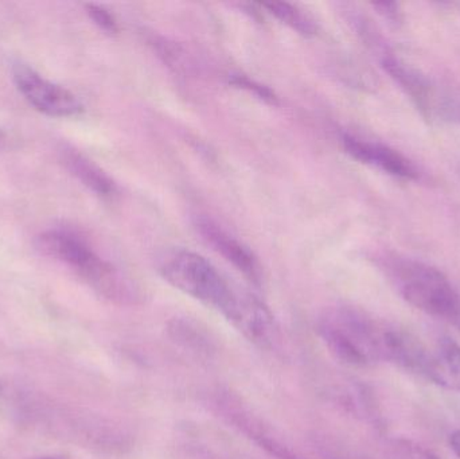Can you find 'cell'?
Segmentation results:
<instances>
[{
    "instance_id": "6da1fadb",
    "label": "cell",
    "mask_w": 460,
    "mask_h": 459,
    "mask_svg": "<svg viewBox=\"0 0 460 459\" xmlns=\"http://www.w3.org/2000/svg\"><path fill=\"white\" fill-rule=\"evenodd\" d=\"M389 326L349 306L332 307L318 320V333L332 355L346 366L386 363Z\"/></svg>"
},
{
    "instance_id": "7a4b0ae2",
    "label": "cell",
    "mask_w": 460,
    "mask_h": 459,
    "mask_svg": "<svg viewBox=\"0 0 460 459\" xmlns=\"http://www.w3.org/2000/svg\"><path fill=\"white\" fill-rule=\"evenodd\" d=\"M384 269L405 302L460 331V293L442 271L400 256L386 258Z\"/></svg>"
},
{
    "instance_id": "3957f363",
    "label": "cell",
    "mask_w": 460,
    "mask_h": 459,
    "mask_svg": "<svg viewBox=\"0 0 460 459\" xmlns=\"http://www.w3.org/2000/svg\"><path fill=\"white\" fill-rule=\"evenodd\" d=\"M40 252L75 269L92 288L111 301L134 302L137 290L110 261L100 258L91 245L70 231L54 229L38 237Z\"/></svg>"
},
{
    "instance_id": "277c9868",
    "label": "cell",
    "mask_w": 460,
    "mask_h": 459,
    "mask_svg": "<svg viewBox=\"0 0 460 459\" xmlns=\"http://www.w3.org/2000/svg\"><path fill=\"white\" fill-rule=\"evenodd\" d=\"M161 274L172 287L217 310L226 320L232 317L238 296L204 256L191 251H175L162 261Z\"/></svg>"
},
{
    "instance_id": "5b68a950",
    "label": "cell",
    "mask_w": 460,
    "mask_h": 459,
    "mask_svg": "<svg viewBox=\"0 0 460 459\" xmlns=\"http://www.w3.org/2000/svg\"><path fill=\"white\" fill-rule=\"evenodd\" d=\"M13 78L22 96L40 113L51 118H70L80 115L84 110L75 94L58 84L46 80L23 62L13 64Z\"/></svg>"
},
{
    "instance_id": "8992f818",
    "label": "cell",
    "mask_w": 460,
    "mask_h": 459,
    "mask_svg": "<svg viewBox=\"0 0 460 459\" xmlns=\"http://www.w3.org/2000/svg\"><path fill=\"white\" fill-rule=\"evenodd\" d=\"M381 66L400 89L410 97L419 112L427 120L445 119L446 94L438 91L431 78L420 69L397 57L391 49L378 56Z\"/></svg>"
},
{
    "instance_id": "52a82bcc",
    "label": "cell",
    "mask_w": 460,
    "mask_h": 459,
    "mask_svg": "<svg viewBox=\"0 0 460 459\" xmlns=\"http://www.w3.org/2000/svg\"><path fill=\"white\" fill-rule=\"evenodd\" d=\"M221 411L226 414V419L241 431L246 438L251 439L254 445L264 450L268 455L275 459H303L296 452L291 449L275 431L270 430L259 418L254 417L249 410L241 404L240 401L233 396L224 395L218 401Z\"/></svg>"
},
{
    "instance_id": "ba28073f",
    "label": "cell",
    "mask_w": 460,
    "mask_h": 459,
    "mask_svg": "<svg viewBox=\"0 0 460 459\" xmlns=\"http://www.w3.org/2000/svg\"><path fill=\"white\" fill-rule=\"evenodd\" d=\"M342 143L346 153L361 163L369 164L400 180L416 181L420 178V170L418 166L404 154L389 146L359 139L351 135H345Z\"/></svg>"
},
{
    "instance_id": "9c48e42d",
    "label": "cell",
    "mask_w": 460,
    "mask_h": 459,
    "mask_svg": "<svg viewBox=\"0 0 460 459\" xmlns=\"http://www.w3.org/2000/svg\"><path fill=\"white\" fill-rule=\"evenodd\" d=\"M229 321L248 341L261 349H270L278 344L279 328L275 317L254 296H238L237 306Z\"/></svg>"
},
{
    "instance_id": "30bf717a",
    "label": "cell",
    "mask_w": 460,
    "mask_h": 459,
    "mask_svg": "<svg viewBox=\"0 0 460 459\" xmlns=\"http://www.w3.org/2000/svg\"><path fill=\"white\" fill-rule=\"evenodd\" d=\"M197 231L202 239L217 251L221 256L232 263L238 271L243 272V277L248 278L254 285L261 282V269L253 253L241 244L235 237L229 234L223 226L218 225L212 218L199 216L196 220Z\"/></svg>"
},
{
    "instance_id": "8fae6325",
    "label": "cell",
    "mask_w": 460,
    "mask_h": 459,
    "mask_svg": "<svg viewBox=\"0 0 460 459\" xmlns=\"http://www.w3.org/2000/svg\"><path fill=\"white\" fill-rule=\"evenodd\" d=\"M58 156L65 169L96 196L112 199L118 193L115 181L77 148L64 143L58 148Z\"/></svg>"
},
{
    "instance_id": "7c38bea8",
    "label": "cell",
    "mask_w": 460,
    "mask_h": 459,
    "mask_svg": "<svg viewBox=\"0 0 460 459\" xmlns=\"http://www.w3.org/2000/svg\"><path fill=\"white\" fill-rule=\"evenodd\" d=\"M443 390L460 393V345L451 337L438 340L429 350L424 376Z\"/></svg>"
},
{
    "instance_id": "4fadbf2b",
    "label": "cell",
    "mask_w": 460,
    "mask_h": 459,
    "mask_svg": "<svg viewBox=\"0 0 460 459\" xmlns=\"http://www.w3.org/2000/svg\"><path fill=\"white\" fill-rule=\"evenodd\" d=\"M167 331H169L170 339L175 344L189 352L196 353L199 356H207V357H210L216 352V345L212 337L196 321L175 317L174 320L170 321Z\"/></svg>"
},
{
    "instance_id": "5bb4252c",
    "label": "cell",
    "mask_w": 460,
    "mask_h": 459,
    "mask_svg": "<svg viewBox=\"0 0 460 459\" xmlns=\"http://www.w3.org/2000/svg\"><path fill=\"white\" fill-rule=\"evenodd\" d=\"M261 7H264L268 13H272L279 21L283 22L287 26L291 27L295 31L305 37H313L316 34V26L313 19L303 13L296 5L289 4V3L283 2H270L261 3Z\"/></svg>"
},
{
    "instance_id": "9a60e30c",
    "label": "cell",
    "mask_w": 460,
    "mask_h": 459,
    "mask_svg": "<svg viewBox=\"0 0 460 459\" xmlns=\"http://www.w3.org/2000/svg\"><path fill=\"white\" fill-rule=\"evenodd\" d=\"M315 447L322 459H375L357 447L332 437H315Z\"/></svg>"
},
{
    "instance_id": "2e32d148",
    "label": "cell",
    "mask_w": 460,
    "mask_h": 459,
    "mask_svg": "<svg viewBox=\"0 0 460 459\" xmlns=\"http://www.w3.org/2000/svg\"><path fill=\"white\" fill-rule=\"evenodd\" d=\"M385 459H440L429 447L407 438H394L386 444Z\"/></svg>"
},
{
    "instance_id": "e0dca14e",
    "label": "cell",
    "mask_w": 460,
    "mask_h": 459,
    "mask_svg": "<svg viewBox=\"0 0 460 459\" xmlns=\"http://www.w3.org/2000/svg\"><path fill=\"white\" fill-rule=\"evenodd\" d=\"M230 83L233 85L238 86V88L245 89V91L251 92L254 96L261 99L262 102H270V104H276L278 102V97L270 91L268 86L261 85V84L256 83V81L251 80V78L245 77V75H233L230 78Z\"/></svg>"
},
{
    "instance_id": "ac0fdd59",
    "label": "cell",
    "mask_w": 460,
    "mask_h": 459,
    "mask_svg": "<svg viewBox=\"0 0 460 459\" xmlns=\"http://www.w3.org/2000/svg\"><path fill=\"white\" fill-rule=\"evenodd\" d=\"M86 13H88L89 18L93 21L94 24L100 27L102 31L108 32V34H116L119 31L118 22H116L115 16L99 4H86Z\"/></svg>"
},
{
    "instance_id": "d6986e66",
    "label": "cell",
    "mask_w": 460,
    "mask_h": 459,
    "mask_svg": "<svg viewBox=\"0 0 460 459\" xmlns=\"http://www.w3.org/2000/svg\"><path fill=\"white\" fill-rule=\"evenodd\" d=\"M373 8L383 16L386 21L391 22L394 24H400L404 19L402 16V8H400L399 3L394 2H383V3H373Z\"/></svg>"
},
{
    "instance_id": "ffe728a7",
    "label": "cell",
    "mask_w": 460,
    "mask_h": 459,
    "mask_svg": "<svg viewBox=\"0 0 460 459\" xmlns=\"http://www.w3.org/2000/svg\"><path fill=\"white\" fill-rule=\"evenodd\" d=\"M445 119H450L460 126V89L446 94Z\"/></svg>"
},
{
    "instance_id": "44dd1931",
    "label": "cell",
    "mask_w": 460,
    "mask_h": 459,
    "mask_svg": "<svg viewBox=\"0 0 460 459\" xmlns=\"http://www.w3.org/2000/svg\"><path fill=\"white\" fill-rule=\"evenodd\" d=\"M450 446L453 452L456 453V457L460 459V430L456 431V433L450 437Z\"/></svg>"
},
{
    "instance_id": "7402d4cb",
    "label": "cell",
    "mask_w": 460,
    "mask_h": 459,
    "mask_svg": "<svg viewBox=\"0 0 460 459\" xmlns=\"http://www.w3.org/2000/svg\"><path fill=\"white\" fill-rule=\"evenodd\" d=\"M3 137H4V132H3V129L0 128V139H3Z\"/></svg>"
},
{
    "instance_id": "603a6c76",
    "label": "cell",
    "mask_w": 460,
    "mask_h": 459,
    "mask_svg": "<svg viewBox=\"0 0 460 459\" xmlns=\"http://www.w3.org/2000/svg\"><path fill=\"white\" fill-rule=\"evenodd\" d=\"M40 459H57V458H40Z\"/></svg>"
}]
</instances>
